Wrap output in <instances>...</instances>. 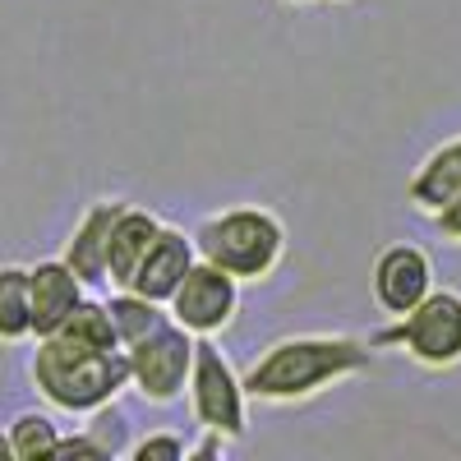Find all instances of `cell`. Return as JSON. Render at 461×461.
Masks as SVG:
<instances>
[{"mask_svg": "<svg viewBox=\"0 0 461 461\" xmlns=\"http://www.w3.org/2000/svg\"><path fill=\"white\" fill-rule=\"evenodd\" d=\"M32 388L51 411L60 415H93L97 406L115 402L130 388V365L125 346L111 328V314L102 300H79L56 332L32 337Z\"/></svg>", "mask_w": 461, "mask_h": 461, "instance_id": "6da1fadb", "label": "cell"}, {"mask_svg": "<svg viewBox=\"0 0 461 461\" xmlns=\"http://www.w3.org/2000/svg\"><path fill=\"white\" fill-rule=\"evenodd\" d=\"M374 365V346L346 332H300L282 337L249 360L240 374L245 397L263 406H300L314 402L346 378H360Z\"/></svg>", "mask_w": 461, "mask_h": 461, "instance_id": "7a4b0ae2", "label": "cell"}, {"mask_svg": "<svg viewBox=\"0 0 461 461\" xmlns=\"http://www.w3.org/2000/svg\"><path fill=\"white\" fill-rule=\"evenodd\" d=\"M194 254L230 273L240 286L267 282L286 258V221L263 203H230L199 221Z\"/></svg>", "mask_w": 461, "mask_h": 461, "instance_id": "3957f363", "label": "cell"}, {"mask_svg": "<svg viewBox=\"0 0 461 461\" xmlns=\"http://www.w3.org/2000/svg\"><path fill=\"white\" fill-rule=\"evenodd\" d=\"M374 351H402L411 365L447 374L461 365V291H429L415 310L397 314L388 328L369 337Z\"/></svg>", "mask_w": 461, "mask_h": 461, "instance_id": "277c9868", "label": "cell"}, {"mask_svg": "<svg viewBox=\"0 0 461 461\" xmlns=\"http://www.w3.org/2000/svg\"><path fill=\"white\" fill-rule=\"evenodd\" d=\"M194 425L212 429L221 438H245L249 429V397L240 369L221 356L217 337H194V360H189V383H185Z\"/></svg>", "mask_w": 461, "mask_h": 461, "instance_id": "5b68a950", "label": "cell"}, {"mask_svg": "<svg viewBox=\"0 0 461 461\" xmlns=\"http://www.w3.org/2000/svg\"><path fill=\"white\" fill-rule=\"evenodd\" d=\"M189 360H194V337L180 323H162L134 346H125V365H130V388L148 406H176L185 397L189 383Z\"/></svg>", "mask_w": 461, "mask_h": 461, "instance_id": "8992f818", "label": "cell"}, {"mask_svg": "<svg viewBox=\"0 0 461 461\" xmlns=\"http://www.w3.org/2000/svg\"><path fill=\"white\" fill-rule=\"evenodd\" d=\"M171 323H180L189 337H221L240 314V282L212 267L208 258H194L180 286L167 300Z\"/></svg>", "mask_w": 461, "mask_h": 461, "instance_id": "52a82bcc", "label": "cell"}, {"mask_svg": "<svg viewBox=\"0 0 461 461\" xmlns=\"http://www.w3.org/2000/svg\"><path fill=\"white\" fill-rule=\"evenodd\" d=\"M369 291H374L378 310L388 319H397V314L415 310V304L434 291V258L411 240L378 249V258L369 267Z\"/></svg>", "mask_w": 461, "mask_h": 461, "instance_id": "ba28073f", "label": "cell"}, {"mask_svg": "<svg viewBox=\"0 0 461 461\" xmlns=\"http://www.w3.org/2000/svg\"><path fill=\"white\" fill-rule=\"evenodd\" d=\"M194 258H199V254H194V236H185L180 226H167V221H162L158 236H152V245H148V254L139 258V267H134V277H130L125 291L167 304L171 291L180 286V277L189 273V263H194Z\"/></svg>", "mask_w": 461, "mask_h": 461, "instance_id": "9c48e42d", "label": "cell"}, {"mask_svg": "<svg viewBox=\"0 0 461 461\" xmlns=\"http://www.w3.org/2000/svg\"><path fill=\"white\" fill-rule=\"evenodd\" d=\"M88 295V286L69 273L60 258H42L28 267V304H32V337H47L56 332L74 310L79 300Z\"/></svg>", "mask_w": 461, "mask_h": 461, "instance_id": "30bf717a", "label": "cell"}, {"mask_svg": "<svg viewBox=\"0 0 461 461\" xmlns=\"http://www.w3.org/2000/svg\"><path fill=\"white\" fill-rule=\"evenodd\" d=\"M121 203H125V199H97V203H88L84 217L74 221L69 240H65L60 263H65L88 291L106 286V230H111V217L121 212Z\"/></svg>", "mask_w": 461, "mask_h": 461, "instance_id": "8fae6325", "label": "cell"}, {"mask_svg": "<svg viewBox=\"0 0 461 461\" xmlns=\"http://www.w3.org/2000/svg\"><path fill=\"white\" fill-rule=\"evenodd\" d=\"M452 194H461V134L429 148L425 162H420L406 180V203L420 217H434Z\"/></svg>", "mask_w": 461, "mask_h": 461, "instance_id": "7c38bea8", "label": "cell"}, {"mask_svg": "<svg viewBox=\"0 0 461 461\" xmlns=\"http://www.w3.org/2000/svg\"><path fill=\"white\" fill-rule=\"evenodd\" d=\"M162 217L148 212L139 203H121V212L111 217V230H106V282L111 286H130L139 258L148 254L152 236H158Z\"/></svg>", "mask_w": 461, "mask_h": 461, "instance_id": "4fadbf2b", "label": "cell"}, {"mask_svg": "<svg viewBox=\"0 0 461 461\" xmlns=\"http://www.w3.org/2000/svg\"><path fill=\"white\" fill-rule=\"evenodd\" d=\"M32 341V304H28V267H0V346Z\"/></svg>", "mask_w": 461, "mask_h": 461, "instance_id": "5bb4252c", "label": "cell"}, {"mask_svg": "<svg viewBox=\"0 0 461 461\" xmlns=\"http://www.w3.org/2000/svg\"><path fill=\"white\" fill-rule=\"evenodd\" d=\"M102 304H106L111 328H115V337H121V346H134L139 337H148L152 328H162V323L171 319L167 304L143 300V295H134V291H125V286H115V295L102 300Z\"/></svg>", "mask_w": 461, "mask_h": 461, "instance_id": "9a60e30c", "label": "cell"}, {"mask_svg": "<svg viewBox=\"0 0 461 461\" xmlns=\"http://www.w3.org/2000/svg\"><path fill=\"white\" fill-rule=\"evenodd\" d=\"M5 438H10V456L14 461H37V456H51V447L60 438V425L47 411H23V415H14V425L5 429Z\"/></svg>", "mask_w": 461, "mask_h": 461, "instance_id": "2e32d148", "label": "cell"}, {"mask_svg": "<svg viewBox=\"0 0 461 461\" xmlns=\"http://www.w3.org/2000/svg\"><path fill=\"white\" fill-rule=\"evenodd\" d=\"M125 456L130 461H185L189 456V443L180 434H171V429H158V434H143L139 443H130Z\"/></svg>", "mask_w": 461, "mask_h": 461, "instance_id": "e0dca14e", "label": "cell"}, {"mask_svg": "<svg viewBox=\"0 0 461 461\" xmlns=\"http://www.w3.org/2000/svg\"><path fill=\"white\" fill-rule=\"evenodd\" d=\"M51 456H93V461H111L115 452H111L93 429H79V434H60L56 447H51Z\"/></svg>", "mask_w": 461, "mask_h": 461, "instance_id": "ac0fdd59", "label": "cell"}, {"mask_svg": "<svg viewBox=\"0 0 461 461\" xmlns=\"http://www.w3.org/2000/svg\"><path fill=\"white\" fill-rule=\"evenodd\" d=\"M429 221H434V230H438L447 245H461V194H452Z\"/></svg>", "mask_w": 461, "mask_h": 461, "instance_id": "d6986e66", "label": "cell"}, {"mask_svg": "<svg viewBox=\"0 0 461 461\" xmlns=\"http://www.w3.org/2000/svg\"><path fill=\"white\" fill-rule=\"evenodd\" d=\"M0 456H10V438L5 434H0Z\"/></svg>", "mask_w": 461, "mask_h": 461, "instance_id": "ffe728a7", "label": "cell"}, {"mask_svg": "<svg viewBox=\"0 0 461 461\" xmlns=\"http://www.w3.org/2000/svg\"><path fill=\"white\" fill-rule=\"evenodd\" d=\"M286 5H310V0H286Z\"/></svg>", "mask_w": 461, "mask_h": 461, "instance_id": "44dd1931", "label": "cell"}, {"mask_svg": "<svg viewBox=\"0 0 461 461\" xmlns=\"http://www.w3.org/2000/svg\"><path fill=\"white\" fill-rule=\"evenodd\" d=\"M332 5H346V0H332Z\"/></svg>", "mask_w": 461, "mask_h": 461, "instance_id": "7402d4cb", "label": "cell"}]
</instances>
